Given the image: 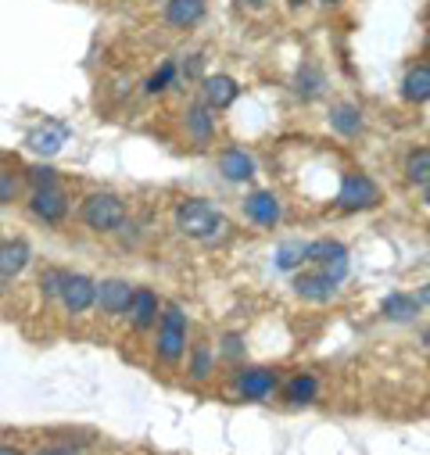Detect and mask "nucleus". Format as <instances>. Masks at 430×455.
<instances>
[{
	"label": "nucleus",
	"instance_id": "b1692460",
	"mask_svg": "<svg viewBox=\"0 0 430 455\" xmlns=\"http://www.w3.org/2000/svg\"><path fill=\"white\" fill-rule=\"evenodd\" d=\"M301 262H305V244H301V241H287V244H280V251H276V266H280L283 273L298 269Z\"/></svg>",
	"mask_w": 430,
	"mask_h": 455
},
{
	"label": "nucleus",
	"instance_id": "7ed1b4c3",
	"mask_svg": "<svg viewBox=\"0 0 430 455\" xmlns=\"http://www.w3.org/2000/svg\"><path fill=\"white\" fill-rule=\"evenodd\" d=\"M158 359L176 366L187 352V315L179 305H165V312L158 315Z\"/></svg>",
	"mask_w": 430,
	"mask_h": 455
},
{
	"label": "nucleus",
	"instance_id": "f257e3e1",
	"mask_svg": "<svg viewBox=\"0 0 430 455\" xmlns=\"http://www.w3.org/2000/svg\"><path fill=\"white\" fill-rule=\"evenodd\" d=\"M176 230L183 237H194V241H211L223 230V212L215 204H208V201H201V197L179 201L176 204Z\"/></svg>",
	"mask_w": 430,
	"mask_h": 455
},
{
	"label": "nucleus",
	"instance_id": "6ab92c4d",
	"mask_svg": "<svg viewBox=\"0 0 430 455\" xmlns=\"http://www.w3.org/2000/svg\"><path fill=\"white\" fill-rule=\"evenodd\" d=\"M402 97L412 100V104H423L430 97V65H416L409 68L405 83H402Z\"/></svg>",
	"mask_w": 430,
	"mask_h": 455
},
{
	"label": "nucleus",
	"instance_id": "a878e982",
	"mask_svg": "<svg viewBox=\"0 0 430 455\" xmlns=\"http://www.w3.org/2000/svg\"><path fill=\"white\" fill-rule=\"evenodd\" d=\"M211 373V352L208 348H194V355H190V377L194 380H204Z\"/></svg>",
	"mask_w": 430,
	"mask_h": 455
},
{
	"label": "nucleus",
	"instance_id": "20e7f679",
	"mask_svg": "<svg viewBox=\"0 0 430 455\" xmlns=\"http://www.w3.org/2000/svg\"><path fill=\"white\" fill-rule=\"evenodd\" d=\"M305 262H312L322 276H330L334 283H341L348 276V251L341 241H312L305 244Z\"/></svg>",
	"mask_w": 430,
	"mask_h": 455
},
{
	"label": "nucleus",
	"instance_id": "ddd939ff",
	"mask_svg": "<svg viewBox=\"0 0 430 455\" xmlns=\"http://www.w3.org/2000/svg\"><path fill=\"white\" fill-rule=\"evenodd\" d=\"M130 319L137 330H147L158 323V294L147 291V287H133V298H130Z\"/></svg>",
	"mask_w": 430,
	"mask_h": 455
},
{
	"label": "nucleus",
	"instance_id": "c85d7f7f",
	"mask_svg": "<svg viewBox=\"0 0 430 455\" xmlns=\"http://www.w3.org/2000/svg\"><path fill=\"white\" fill-rule=\"evenodd\" d=\"M319 86H322V76H319L315 68H305V72L298 76V93H305V97H315V93H319Z\"/></svg>",
	"mask_w": 430,
	"mask_h": 455
},
{
	"label": "nucleus",
	"instance_id": "dca6fc26",
	"mask_svg": "<svg viewBox=\"0 0 430 455\" xmlns=\"http://www.w3.org/2000/svg\"><path fill=\"white\" fill-rule=\"evenodd\" d=\"M29 259H33V251H29L26 241H8V244H0V276H4V280L19 276V273L29 266Z\"/></svg>",
	"mask_w": 430,
	"mask_h": 455
},
{
	"label": "nucleus",
	"instance_id": "423d86ee",
	"mask_svg": "<svg viewBox=\"0 0 430 455\" xmlns=\"http://www.w3.org/2000/svg\"><path fill=\"white\" fill-rule=\"evenodd\" d=\"M93 294H97V283L86 276V273H65V283H61V305L68 315H83L86 308H93Z\"/></svg>",
	"mask_w": 430,
	"mask_h": 455
},
{
	"label": "nucleus",
	"instance_id": "412c9836",
	"mask_svg": "<svg viewBox=\"0 0 430 455\" xmlns=\"http://www.w3.org/2000/svg\"><path fill=\"white\" fill-rule=\"evenodd\" d=\"M65 137H68L65 126H44V130L29 133V148H33L36 155H58L61 144H65Z\"/></svg>",
	"mask_w": 430,
	"mask_h": 455
},
{
	"label": "nucleus",
	"instance_id": "f03ea898",
	"mask_svg": "<svg viewBox=\"0 0 430 455\" xmlns=\"http://www.w3.org/2000/svg\"><path fill=\"white\" fill-rule=\"evenodd\" d=\"M79 219H83L86 230H93V234H112V230H119V226L126 222V201L119 194L97 190V194H90L83 201Z\"/></svg>",
	"mask_w": 430,
	"mask_h": 455
},
{
	"label": "nucleus",
	"instance_id": "a211bd4d",
	"mask_svg": "<svg viewBox=\"0 0 430 455\" xmlns=\"http://www.w3.org/2000/svg\"><path fill=\"white\" fill-rule=\"evenodd\" d=\"M419 301L416 298H409V294H387L384 298V305H380V312L391 319V323H412L416 315H419Z\"/></svg>",
	"mask_w": 430,
	"mask_h": 455
},
{
	"label": "nucleus",
	"instance_id": "9b49d317",
	"mask_svg": "<svg viewBox=\"0 0 430 455\" xmlns=\"http://www.w3.org/2000/svg\"><path fill=\"white\" fill-rule=\"evenodd\" d=\"M294 294L305 298V301H330L338 294V283L330 276H322L319 269H312V273H298L294 276Z\"/></svg>",
	"mask_w": 430,
	"mask_h": 455
},
{
	"label": "nucleus",
	"instance_id": "9d476101",
	"mask_svg": "<svg viewBox=\"0 0 430 455\" xmlns=\"http://www.w3.org/2000/svg\"><path fill=\"white\" fill-rule=\"evenodd\" d=\"M244 215L255 222V226H276L280 222V201H276V194L273 190H255V194H248L244 197Z\"/></svg>",
	"mask_w": 430,
	"mask_h": 455
},
{
	"label": "nucleus",
	"instance_id": "0eeeda50",
	"mask_svg": "<svg viewBox=\"0 0 430 455\" xmlns=\"http://www.w3.org/2000/svg\"><path fill=\"white\" fill-rule=\"evenodd\" d=\"M130 298H133L130 280L112 276V280H100V283H97L93 305H100V312H108V315H123V312L130 308Z\"/></svg>",
	"mask_w": 430,
	"mask_h": 455
},
{
	"label": "nucleus",
	"instance_id": "39448f33",
	"mask_svg": "<svg viewBox=\"0 0 430 455\" xmlns=\"http://www.w3.org/2000/svg\"><path fill=\"white\" fill-rule=\"evenodd\" d=\"M338 204H341L345 212H366V208H377V204H380V187H377L366 172H348V176L341 180Z\"/></svg>",
	"mask_w": 430,
	"mask_h": 455
},
{
	"label": "nucleus",
	"instance_id": "f8f14e48",
	"mask_svg": "<svg viewBox=\"0 0 430 455\" xmlns=\"http://www.w3.org/2000/svg\"><path fill=\"white\" fill-rule=\"evenodd\" d=\"M276 384H280V377H276L273 370H244V373L237 377V391H241L248 402L269 398V395L276 391Z\"/></svg>",
	"mask_w": 430,
	"mask_h": 455
},
{
	"label": "nucleus",
	"instance_id": "cd10ccee",
	"mask_svg": "<svg viewBox=\"0 0 430 455\" xmlns=\"http://www.w3.org/2000/svg\"><path fill=\"white\" fill-rule=\"evenodd\" d=\"M172 76H176V65H172V61H165V65L147 79V93H162V90L172 83Z\"/></svg>",
	"mask_w": 430,
	"mask_h": 455
},
{
	"label": "nucleus",
	"instance_id": "6e6552de",
	"mask_svg": "<svg viewBox=\"0 0 430 455\" xmlns=\"http://www.w3.org/2000/svg\"><path fill=\"white\" fill-rule=\"evenodd\" d=\"M29 212L44 222H61L68 215V197L61 187H47V190H33V201H29Z\"/></svg>",
	"mask_w": 430,
	"mask_h": 455
},
{
	"label": "nucleus",
	"instance_id": "1a4fd4ad",
	"mask_svg": "<svg viewBox=\"0 0 430 455\" xmlns=\"http://www.w3.org/2000/svg\"><path fill=\"white\" fill-rule=\"evenodd\" d=\"M237 93H241V86H237V79H230V76H208V79L201 83V104H208L211 111L230 108V104L237 100Z\"/></svg>",
	"mask_w": 430,
	"mask_h": 455
},
{
	"label": "nucleus",
	"instance_id": "f3484780",
	"mask_svg": "<svg viewBox=\"0 0 430 455\" xmlns=\"http://www.w3.org/2000/svg\"><path fill=\"white\" fill-rule=\"evenodd\" d=\"M187 130H190V137L197 140V144H208L211 140V133H215V116H211V108L208 104H190L187 108Z\"/></svg>",
	"mask_w": 430,
	"mask_h": 455
},
{
	"label": "nucleus",
	"instance_id": "7c9ffc66",
	"mask_svg": "<svg viewBox=\"0 0 430 455\" xmlns=\"http://www.w3.org/2000/svg\"><path fill=\"white\" fill-rule=\"evenodd\" d=\"M237 352H241V340L230 333V337H227V355H237Z\"/></svg>",
	"mask_w": 430,
	"mask_h": 455
},
{
	"label": "nucleus",
	"instance_id": "2eb2a0df",
	"mask_svg": "<svg viewBox=\"0 0 430 455\" xmlns=\"http://www.w3.org/2000/svg\"><path fill=\"white\" fill-rule=\"evenodd\" d=\"M219 172H223L230 183H244V180L255 176V158L244 155L241 148H230V151L219 155Z\"/></svg>",
	"mask_w": 430,
	"mask_h": 455
},
{
	"label": "nucleus",
	"instance_id": "4be33fe9",
	"mask_svg": "<svg viewBox=\"0 0 430 455\" xmlns=\"http://www.w3.org/2000/svg\"><path fill=\"white\" fill-rule=\"evenodd\" d=\"M405 180H409L412 187L426 190V183H430V151H426V148H416V151L405 158Z\"/></svg>",
	"mask_w": 430,
	"mask_h": 455
},
{
	"label": "nucleus",
	"instance_id": "bb28decb",
	"mask_svg": "<svg viewBox=\"0 0 430 455\" xmlns=\"http://www.w3.org/2000/svg\"><path fill=\"white\" fill-rule=\"evenodd\" d=\"M61 283H65V273H61V269H44V276H40L44 298H58V294H61Z\"/></svg>",
	"mask_w": 430,
	"mask_h": 455
},
{
	"label": "nucleus",
	"instance_id": "2f4dec72",
	"mask_svg": "<svg viewBox=\"0 0 430 455\" xmlns=\"http://www.w3.org/2000/svg\"><path fill=\"white\" fill-rule=\"evenodd\" d=\"M36 455H72V451L68 448H40Z\"/></svg>",
	"mask_w": 430,
	"mask_h": 455
},
{
	"label": "nucleus",
	"instance_id": "f704fd0d",
	"mask_svg": "<svg viewBox=\"0 0 430 455\" xmlns=\"http://www.w3.org/2000/svg\"><path fill=\"white\" fill-rule=\"evenodd\" d=\"M291 4H305V0H291Z\"/></svg>",
	"mask_w": 430,
	"mask_h": 455
},
{
	"label": "nucleus",
	"instance_id": "c756f323",
	"mask_svg": "<svg viewBox=\"0 0 430 455\" xmlns=\"http://www.w3.org/2000/svg\"><path fill=\"white\" fill-rule=\"evenodd\" d=\"M15 190H19L15 176L0 169V204H12V201H15Z\"/></svg>",
	"mask_w": 430,
	"mask_h": 455
},
{
	"label": "nucleus",
	"instance_id": "393cba45",
	"mask_svg": "<svg viewBox=\"0 0 430 455\" xmlns=\"http://www.w3.org/2000/svg\"><path fill=\"white\" fill-rule=\"evenodd\" d=\"M29 183H33V190L58 187V172H54L51 165H33V169H29Z\"/></svg>",
	"mask_w": 430,
	"mask_h": 455
},
{
	"label": "nucleus",
	"instance_id": "5701e85b",
	"mask_svg": "<svg viewBox=\"0 0 430 455\" xmlns=\"http://www.w3.org/2000/svg\"><path fill=\"white\" fill-rule=\"evenodd\" d=\"M315 391H319V380H315L312 373H298V377L283 387V402H291V405H308V402L315 398Z\"/></svg>",
	"mask_w": 430,
	"mask_h": 455
},
{
	"label": "nucleus",
	"instance_id": "72a5a7b5",
	"mask_svg": "<svg viewBox=\"0 0 430 455\" xmlns=\"http://www.w3.org/2000/svg\"><path fill=\"white\" fill-rule=\"evenodd\" d=\"M322 4H338V0H322Z\"/></svg>",
	"mask_w": 430,
	"mask_h": 455
},
{
	"label": "nucleus",
	"instance_id": "473e14b6",
	"mask_svg": "<svg viewBox=\"0 0 430 455\" xmlns=\"http://www.w3.org/2000/svg\"><path fill=\"white\" fill-rule=\"evenodd\" d=\"M0 455H26V451L15 448V444H0Z\"/></svg>",
	"mask_w": 430,
	"mask_h": 455
},
{
	"label": "nucleus",
	"instance_id": "aec40b11",
	"mask_svg": "<svg viewBox=\"0 0 430 455\" xmlns=\"http://www.w3.org/2000/svg\"><path fill=\"white\" fill-rule=\"evenodd\" d=\"M330 126L341 133V137H359L362 130V116L355 104H334L330 108Z\"/></svg>",
	"mask_w": 430,
	"mask_h": 455
},
{
	"label": "nucleus",
	"instance_id": "4468645a",
	"mask_svg": "<svg viewBox=\"0 0 430 455\" xmlns=\"http://www.w3.org/2000/svg\"><path fill=\"white\" fill-rule=\"evenodd\" d=\"M204 19V0H169L165 4V22L176 29H190Z\"/></svg>",
	"mask_w": 430,
	"mask_h": 455
}]
</instances>
